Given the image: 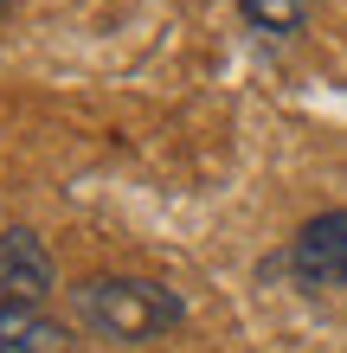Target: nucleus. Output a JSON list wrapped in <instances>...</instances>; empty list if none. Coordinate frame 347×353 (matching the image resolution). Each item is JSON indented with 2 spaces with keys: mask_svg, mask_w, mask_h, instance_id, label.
I'll return each mask as SVG.
<instances>
[{
  "mask_svg": "<svg viewBox=\"0 0 347 353\" xmlns=\"http://www.w3.org/2000/svg\"><path fill=\"white\" fill-rule=\"evenodd\" d=\"M238 13L251 19V26H264V32H302L309 0H238Z\"/></svg>",
  "mask_w": 347,
  "mask_h": 353,
  "instance_id": "nucleus-5",
  "label": "nucleus"
},
{
  "mask_svg": "<svg viewBox=\"0 0 347 353\" xmlns=\"http://www.w3.org/2000/svg\"><path fill=\"white\" fill-rule=\"evenodd\" d=\"M13 7H19V0H0V19H7V13H13Z\"/></svg>",
  "mask_w": 347,
  "mask_h": 353,
  "instance_id": "nucleus-6",
  "label": "nucleus"
},
{
  "mask_svg": "<svg viewBox=\"0 0 347 353\" xmlns=\"http://www.w3.org/2000/svg\"><path fill=\"white\" fill-rule=\"evenodd\" d=\"M58 283V263L46 251V238L32 225H7L0 232V296H19V302H46Z\"/></svg>",
  "mask_w": 347,
  "mask_h": 353,
  "instance_id": "nucleus-3",
  "label": "nucleus"
},
{
  "mask_svg": "<svg viewBox=\"0 0 347 353\" xmlns=\"http://www.w3.org/2000/svg\"><path fill=\"white\" fill-rule=\"evenodd\" d=\"M0 353H71V334L46 315V302L0 296Z\"/></svg>",
  "mask_w": 347,
  "mask_h": 353,
  "instance_id": "nucleus-4",
  "label": "nucleus"
},
{
  "mask_svg": "<svg viewBox=\"0 0 347 353\" xmlns=\"http://www.w3.org/2000/svg\"><path fill=\"white\" fill-rule=\"evenodd\" d=\"M283 270L296 276L302 296L315 302H347V205L309 219L283 251Z\"/></svg>",
  "mask_w": 347,
  "mask_h": 353,
  "instance_id": "nucleus-2",
  "label": "nucleus"
},
{
  "mask_svg": "<svg viewBox=\"0 0 347 353\" xmlns=\"http://www.w3.org/2000/svg\"><path fill=\"white\" fill-rule=\"evenodd\" d=\"M71 308L97 341H129V347L187 321V302L168 283H148V276H90L71 289Z\"/></svg>",
  "mask_w": 347,
  "mask_h": 353,
  "instance_id": "nucleus-1",
  "label": "nucleus"
}]
</instances>
